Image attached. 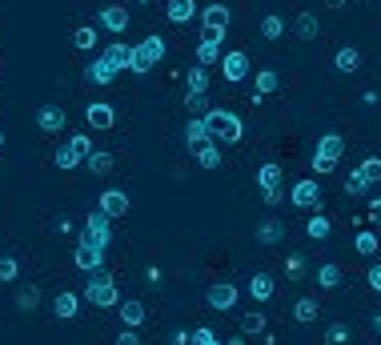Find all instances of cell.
<instances>
[{"label":"cell","instance_id":"cell-1","mask_svg":"<svg viewBox=\"0 0 381 345\" xmlns=\"http://www.w3.org/2000/svg\"><path fill=\"white\" fill-rule=\"evenodd\" d=\"M205 125H209V132H213L217 145H237L241 137H245V121H241L237 113H229V109H209Z\"/></svg>","mask_w":381,"mask_h":345},{"label":"cell","instance_id":"cell-2","mask_svg":"<svg viewBox=\"0 0 381 345\" xmlns=\"http://www.w3.org/2000/svg\"><path fill=\"white\" fill-rule=\"evenodd\" d=\"M165 52H169V40L165 36H144L141 45H133V61H128V72H137V77H144V72H153V65L157 61H165Z\"/></svg>","mask_w":381,"mask_h":345},{"label":"cell","instance_id":"cell-3","mask_svg":"<svg viewBox=\"0 0 381 345\" xmlns=\"http://www.w3.org/2000/svg\"><path fill=\"white\" fill-rule=\"evenodd\" d=\"M80 297H84V301H93L96 309H117V305H121V293H117V281H112V273H109V269L93 273Z\"/></svg>","mask_w":381,"mask_h":345},{"label":"cell","instance_id":"cell-4","mask_svg":"<svg viewBox=\"0 0 381 345\" xmlns=\"http://www.w3.org/2000/svg\"><path fill=\"white\" fill-rule=\"evenodd\" d=\"M80 241L109 249V241H112V217H105L100 209H93V213L84 217V233H80Z\"/></svg>","mask_w":381,"mask_h":345},{"label":"cell","instance_id":"cell-5","mask_svg":"<svg viewBox=\"0 0 381 345\" xmlns=\"http://www.w3.org/2000/svg\"><path fill=\"white\" fill-rule=\"evenodd\" d=\"M289 201L297 205V209H321V185H318V177H301V181L289 189Z\"/></svg>","mask_w":381,"mask_h":345},{"label":"cell","instance_id":"cell-6","mask_svg":"<svg viewBox=\"0 0 381 345\" xmlns=\"http://www.w3.org/2000/svg\"><path fill=\"white\" fill-rule=\"evenodd\" d=\"M237 285H229V281H221V285H209V293H205V305L209 309H217V313H229V309H237Z\"/></svg>","mask_w":381,"mask_h":345},{"label":"cell","instance_id":"cell-7","mask_svg":"<svg viewBox=\"0 0 381 345\" xmlns=\"http://www.w3.org/2000/svg\"><path fill=\"white\" fill-rule=\"evenodd\" d=\"M73 265H77V269H84V273L93 277V273H100V269H105V249H100V245H89V241H80L77 253H73Z\"/></svg>","mask_w":381,"mask_h":345},{"label":"cell","instance_id":"cell-8","mask_svg":"<svg viewBox=\"0 0 381 345\" xmlns=\"http://www.w3.org/2000/svg\"><path fill=\"white\" fill-rule=\"evenodd\" d=\"M221 77H225L229 84H241L245 77H249V56H245L241 49L225 52V56H221Z\"/></svg>","mask_w":381,"mask_h":345},{"label":"cell","instance_id":"cell-9","mask_svg":"<svg viewBox=\"0 0 381 345\" xmlns=\"http://www.w3.org/2000/svg\"><path fill=\"white\" fill-rule=\"evenodd\" d=\"M96 209L117 221V217L128 213V193H125V189H105V193H100V201H96Z\"/></svg>","mask_w":381,"mask_h":345},{"label":"cell","instance_id":"cell-10","mask_svg":"<svg viewBox=\"0 0 381 345\" xmlns=\"http://www.w3.org/2000/svg\"><path fill=\"white\" fill-rule=\"evenodd\" d=\"M185 145H189V153L213 145V132H209L205 116H189V125H185Z\"/></svg>","mask_w":381,"mask_h":345},{"label":"cell","instance_id":"cell-11","mask_svg":"<svg viewBox=\"0 0 381 345\" xmlns=\"http://www.w3.org/2000/svg\"><path fill=\"white\" fill-rule=\"evenodd\" d=\"M84 121H89L93 129H112V125H117V109H112L109 100H93V105L84 109Z\"/></svg>","mask_w":381,"mask_h":345},{"label":"cell","instance_id":"cell-12","mask_svg":"<svg viewBox=\"0 0 381 345\" xmlns=\"http://www.w3.org/2000/svg\"><path fill=\"white\" fill-rule=\"evenodd\" d=\"M84 77H89V81H93V84H112V81H117V77H121V72H117V68H112L109 61H105V56L96 52L93 61H89V68H84Z\"/></svg>","mask_w":381,"mask_h":345},{"label":"cell","instance_id":"cell-13","mask_svg":"<svg viewBox=\"0 0 381 345\" xmlns=\"http://www.w3.org/2000/svg\"><path fill=\"white\" fill-rule=\"evenodd\" d=\"M64 109H57V105H40L36 109V125H40V132H61L64 129Z\"/></svg>","mask_w":381,"mask_h":345},{"label":"cell","instance_id":"cell-14","mask_svg":"<svg viewBox=\"0 0 381 345\" xmlns=\"http://www.w3.org/2000/svg\"><path fill=\"white\" fill-rule=\"evenodd\" d=\"M80 301H84L80 293H68V289H61V293L52 297V313H57L61 321H73V317H77V309H80Z\"/></svg>","mask_w":381,"mask_h":345},{"label":"cell","instance_id":"cell-15","mask_svg":"<svg viewBox=\"0 0 381 345\" xmlns=\"http://www.w3.org/2000/svg\"><path fill=\"white\" fill-rule=\"evenodd\" d=\"M117 309H121V325H125V329H141L144 325V301L128 297V301H121Z\"/></svg>","mask_w":381,"mask_h":345},{"label":"cell","instance_id":"cell-16","mask_svg":"<svg viewBox=\"0 0 381 345\" xmlns=\"http://www.w3.org/2000/svg\"><path fill=\"white\" fill-rule=\"evenodd\" d=\"M100 56H105V61H109V65L125 77V72H128V61H133V45H105V49H100Z\"/></svg>","mask_w":381,"mask_h":345},{"label":"cell","instance_id":"cell-17","mask_svg":"<svg viewBox=\"0 0 381 345\" xmlns=\"http://www.w3.org/2000/svg\"><path fill=\"white\" fill-rule=\"evenodd\" d=\"M100 29H109V33H125L128 29V13L121 8V4H109V8H100Z\"/></svg>","mask_w":381,"mask_h":345},{"label":"cell","instance_id":"cell-18","mask_svg":"<svg viewBox=\"0 0 381 345\" xmlns=\"http://www.w3.org/2000/svg\"><path fill=\"white\" fill-rule=\"evenodd\" d=\"M229 17H233V13H229L225 4H205V8H201V24H205V29H217V33L229 29Z\"/></svg>","mask_w":381,"mask_h":345},{"label":"cell","instance_id":"cell-19","mask_svg":"<svg viewBox=\"0 0 381 345\" xmlns=\"http://www.w3.org/2000/svg\"><path fill=\"white\" fill-rule=\"evenodd\" d=\"M318 33H321L318 13H297V20H293V36H297V40H318Z\"/></svg>","mask_w":381,"mask_h":345},{"label":"cell","instance_id":"cell-20","mask_svg":"<svg viewBox=\"0 0 381 345\" xmlns=\"http://www.w3.org/2000/svg\"><path fill=\"white\" fill-rule=\"evenodd\" d=\"M281 164L277 161H265L261 169H257V185H261V193H273V189H281Z\"/></svg>","mask_w":381,"mask_h":345},{"label":"cell","instance_id":"cell-21","mask_svg":"<svg viewBox=\"0 0 381 345\" xmlns=\"http://www.w3.org/2000/svg\"><path fill=\"white\" fill-rule=\"evenodd\" d=\"M201 8H197V0H169V8H165V17L173 20V24H189Z\"/></svg>","mask_w":381,"mask_h":345},{"label":"cell","instance_id":"cell-22","mask_svg":"<svg viewBox=\"0 0 381 345\" xmlns=\"http://www.w3.org/2000/svg\"><path fill=\"white\" fill-rule=\"evenodd\" d=\"M341 153H345V137L341 132H325L318 141V157H325V161H341Z\"/></svg>","mask_w":381,"mask_h":345},{"label":"cell","instance_id":"cell-23","mask_svg":"<svg viewBox=\"0 0 381 345\" xmlns=\"http://www.w3.org/2000/svg\"><path fill=\"white\" fill-rule=\"evenodd\" d=\"M281 237H285V225H281L277 217H265V221L257 225V241H261V245H277Z\"/></svg>","mask_w":381,"mask_h":345},{"label":"cell","instance_id":"cell-24","mask_svg":"<svg viewBox=\"0 0 381 345\" xmlns=\"http://www.w3.org/2000/svg\"><path fill=\"white\" fill-rule=\"evenodd\" d=\"M273 289H277V281H273L269 273H253V277H249V297H253V301H269Z\"/></svg>","mask_w":381,"mask_h":345},{"label":"cell","instance_id":"cell-25","mask_svg":"<svg viewBox=\"0 0 381 345\" xmlns=\"http://www.w3.org/2000/svg\"><path fill=\"white\" fill-rule=\"evenodd\" d=\"M334 65H337V72H357V68H361V52L353 49V45H341L337 56H334Z\"/></svg>","mask_w":381,"mask_h":345},{"label":"cell","instance_id":"cell-26","mask_svg":"<svg viewBox=\"0 0 381 345\" xmlns=\"http://www.w3.org/2000/svg\"><path fill=\"white\" fill-rule=\"evenodd\" d=\"M318 313H321V301H318V297H297V305H293V317H297L301 325L318 321Z\"/></svg>","mask_w":381,"mask_h":345},{"label":"cell","instance_id":"cell-27","mask_svg":"<svg viewBox=\"0 0 381 345\" xmlns=\"http://www.w3.org/2000/svg\"><path fill=\"white\" fill-rule=\"evenodd\" d=\"M261 36H265V40H281V36H285V17H281V13H265V17H261Z\"/></svg>","mask_w":381,"mask_h":345},{"label":"cell","instance_id":"cell-28","mask_svg":"<svg viewBox=\"0 0 381 345\" xmlns=\"http://www.w3.org/2000/svg\"><path fill=\"white\" fill-rule=\"evenodd\" d=\"M80 161H84V153H80L73 141H64V145L57 148V169H64V173H68V169H77Z\"/></svg>","mask_w":381,"mask_h":345},{"label":"cell","instance_id":"cell-29","mask_svg":"<svg viewBox=\"0 0 381 345\" xmlns=\"http://www.w3.org/2000/svg\"><path fill=\"white\" fill-rule=\"evenodd\" d=\"M84 164H89V169H93V177H105V173H112V153H100V148H93V153H89V157H84Z\"/></svg>","mask_w":381,"mask_h":345},{"label":"cell","instance_id":"cell-30","mask_svg":"<svg viewBox=\"0 0 381 345\" xmlns=\"http://www.w3.org/2000/svg\"><path fill=\"white\" fill-rule=\"evenodd\" d=\"M305 233H309L313 241H325V237L334 233V225H329V217H325V213H313L309 221H305Z\"/></svg>","mask_w":381,"mask_h":345},{"label":"cell","instance_id":"cell-31","mask_svg":"<svg viewBox=\"0 0 381 345\" xmlns=\"http://www.w3.org/2000/svg\"><path fill=\"white\" fill-rule=\"evenodd\" d=\"M378 245H381V237L373 229H361L357 237H353V249H357L361 257H373V253H378Z\"/></svg>","mask_w":381,"mask_h":345},{"label":"cell","instance_id":"cell-32","mask_svg":"<svg viewBox=\"0 0 381 345\" xmlns=\"http://www.w3.org/2000/svg\"><path fill=\"white\" fill-rule=\"evenodd\" d=\"M318 285L321 289H337L341 285V265H334V261L318 265Z\"/></svg>","mask_w":381,"mask_h":345},{"label":"cell","instance_id":"cell-33","mask_svg":"<svg viewBox=\"0 0 381 345\" xmlns=\"http://www.w3.org/2000/svg\"><path fill=\"white\" fill-rule=\"evenodd\" d=\"M253 84H257V93H261V97H269V93H277V89H281V77H277L273 68H261V72L253 77Z\"/></svg>","mask_w":381,"mask_h":345},{"label":"cell","instance_id":"cell-34","mask_svg":"<svg viewBox=\"0 0 381 345\" xmlns=\"http://www.w3.org/2000/svg\"><path fill=\"white\" fill-rule=\"evenodd\" d=\"M193 157H197V164H201V169H221V145H217V141H213V145H205V148H197Z\"/></svg>","mask_w":381,"mask_h":345},{"label":"cell","instance_id":"cell-35","mask_svg":"<svg viewBox=\"0 0 381 345\" xmlns=\"http://www.w3.org/2000/svg\"><path fill=\"white\" fill-rule=\"evenodd\" d=\"M197 65H221V45H209V40H201L197 45Z\"/></svg>","mask_w":381,"mask_h":345},{"label":"cell","instance_id":"cell-36","mask_svg":"<svg viewBox=\"0 0 381 345\" xmlns=\"http://www.w3.org/2000/svg\"><path fill=\"white\" fill-rule=\"evenodd\" d=\"M36 305H40V289H36V285H29V289H20V293H16V309H20V313H32Z\"/></svg>","mask_w":381,"mask_h":345},{"label":"cell","instance_id":"cell-37","mask_svg":"<svg viewBox=\"0 0 381 345\" xmlns=\"http://www.w3.org/2000/svg\"><path fill=\"white\" fill-rule=\"evenodd\" d=\"M73 45H77V49H96V45H100V36H96V29H89V24H80L77 33H73Z\"/></svg>","mask_w":381,"mask_h":345},{"label":"cell","instance_id":"cell-38","mask_svg":"<svg viewBox=\"0 0 381 345\" xmlns=\"http://www.w3.org/2000/svg\"><path fill=\"white\" fill-rule=\"evenodd\" d=\"M369 189H373V185H369L366 177H361V173H357V169H353L350 177H345V193H350V197H366Z\"/></svg>","mask_w":381,"mask_h":345},{"label":"cell","instance_id":"cell-39","mask_svg":"<svg viewBox=\"0 0 381 345\" xmlns=\"http://www.w3.org/2000/svg\"><path fill=\"white\" fill-rule=\"evenodd\" d=\"M325 345H350V325L345 321H334L325 329Z\"/></svg>","mask_w":381,"mask_h":345},{"label":"cell","instance_id":"cell-40","mask_svg":"<svg viewBox=\"0 0 381 345\" xmlns=\"http://www.w3.org/2000/svg\"><path fill=\"white\" fill-rule=\"evenodd\" d=\"M189 93H209V68L205 65L189 68Z\"/></svg>","mask_w":381,"mask_h":345},{"label":"cell","instance_id":"cell-41","mask_svg":"<svg viewBox=\"0 0 381 345\" xmlns=\"http://www.w3.org/2000/svg\"><path fill=\"white\" fill-rule=\"evenodd\" d=\"M357 173H361L369 185H378L381 181V157H366V161L357 164Z\"/></svg>","mask_w":381,"mask_h":345},{"label":"cell","instance_id":"cell-42","mask_svg":"<svg viewBox=\"0 0 381 345\" xmlns=\"http://www.w3.org/2000/svg\"><path fill=\"white\" fill-rule=\"evenodd\" d=\"M241 329L245 333H265V313H257V309L241 313Z\"/></svg>","mask_w":381,"mask_h":345},{"label":"cell","instance_id":"cell-43","mask_svg":"<svg viewBox=\"0 0 381 345\" xmlns=\"http://www.w3.org/2000/svg\"><path fill=\"white\" fill-rule=\"evenodd\" d=\"M185 109H189L193 116H205L209 113V97L205 93H185Z\"/></svg>","mask_w":381,"mask_h":345},{"label":"cell","instance_id":"cell-44","mask_svg":"<svg viewBox=\"0 0 381 345\" xmlns=\"http://www.w3.org/2000/svg\"><path fill=\"white\" fill-rule=\"evenodd\" d=\"M285 277H289V281H301V277H305V257H301V253H289Z\"/></svg>","mask_w":381,"mask_h":345},{"label":"cell","instance_id":"cell-45","mask_svg":"<svg viewBox=\"0 0 381 345\" xmlns=\"http://www.w3.org/2000/svg\"><path fill=\"white\" fill-rule=\"evenodd\" d=\"M193 345H221V337H217V329L201 325V329H193Z\"/></svg>","mask_w":381,"mask_h":345},{"label":"cell","instance_id":"cell-46","mask_svg":"<svg viewBox=\"0 0 381 345\" xmlns=\"http://www.w3.org/2000/svg\"><path fill=\"white\" fill-rule=\"evenodd\" d=\"M16 273H20L16 257H0V281H16Z\"/></svg>","mask_w":381,"mask_h":345},{"label":"cell","instance_id":"cell-47","mask_svg":"<svg viewBox=\"0 0 381 345\" xmlns=\"http://www.w3.org/2000/svg\"><path fill=\"white\" fill-rule=\"evenodd\" d=\"M366 281H369V289H373V293H381V261L366 269Z\"/></svg>","mask_w":381,"mask_h":345},{"label":"cell","instance_id":"cell-48","mask_svg":"<svg viewBox=\"0 0 381 345\" xmlns=\"http://www.w3.org/2000/svg\"><path fill=\"white\" fill-rule=\"evenodd\" d=\"M68 141H73V145H77L80 153H84V157H89V153H93V141H89V137H84V132H73V137H68Z\"/></svg>","mask_w":381,"mask_h":345},{"label":"cell","instance_id":"cell-49","mask_svg":"<svg viewBox=\"0 0 381 345\" xmlns=\"http://www.w3.org/2000/svg\"><path fill=\"white\" fill-rule=\"evenodd\" d=\"M117 345H141V337H137L133 329H125V325H121V333H117Z\"/></svg>","mask_w":381,"mask_h":345},{"label":"cell","instance_id":"cell-50","mask_svg":"<svg viewBox=\"0 0 381 345\" xmlns=\"http://www.w3.org/2000/svg\"><path fill=\"white\" fill-rule=\"evenodd\" d=\"M169 345H193V333H189V329H173Z\"/></svg>","mask_w":381,"mask_h":345},{"label":"cell","instance_id":"cell-51","mask_svg":"<svg viewBox=\"0 0 381 345\" xmlns=\"http://www.w3.org/2000/svg\"><path fill=\"white\" fill-rule=\"evenodd\" d=\"M201 40H209V45H221L225 33H217V29H201Z\"/></svg>","mask_w":381,"mask_h":345},{"label":"cell","instance_id":"cell-52","mask_svg":"<svg viewBox=\"0 0 381 345\" xmlns=\"http://www.w3.org/2000/svg\"><path fill=\"white\" fill-rule=\"evenodd\" d=\"M334 164H337V161H325V157H318V153H313V173H329Z\"/></svg>","mask_w":381,"mask_h":345},{"label":"cell","instance_id":"cell-53","mask_svg":"<svg viewBox=\"0 0 381 345\" xmlns=\"http://www.w3.org/2000/svg\"><path fill=\"white\" fill-rule=\"evenodd\" d=\"M369 217H373V225H381V197L369 201Z\"/></svg>","mask_w":381,"mask_h":345},{"label":"cell","instance_id":"cell-54","mask_svg":"<svg viewBox=\"0 0 381 345\" xmlns=\"http://www.w3.org/2000/svg\"><path fill=\"white\" fill-rule=\"evenodd\" d=\"M144 281H149V285H160V269H157V265H149V269H144Z\"/></svg>","mask_w":381,"mask_h":345},{"label":"cell","instance_id":"cell-55","mask_svg":"<svg viewBox=\"0 0 381 345\" xmlns=\"http://www.w3.org/2000/svg\"><path fill=\"white\" fill-rule=\"evenodd\" d=\"M221 345H245V337H229V342H221Z\"/></svg>","mask_w":381,"mask_h":345},{"label":"cell","instance_id":"cell-56","mask_svg":"<svg viewBox=\"0 0 381 345\" xmlns=\"http://www.w3.org/2000/svg\"><path fill=\"white\" fill-rule=\"evenodd\" d=\"M373 329H378V342H381V313L373 317Z\"/></svg>","mask_w":381,"mask_h":345},{"label":"cell","instance_id":"cell-57","mask_svg":"<svg viewBox=\"0 0 381 345\" xmlns=\"http://www.w3.org/2000/svg\"><path fill=\"white\" fill-rule=\"evenodd\" d=\"M325 4H329V8H341V4H345V0H325Z\"/></svg>","mask_w":381,"mask_h":345},{"label":"cell","instance_id":"cell-58","mask_svg":"<svg viewBox=\"0 0 381 345\" xmlns=\"http://www.w3.org/2000/svg\"><path fill=\"white\" fill-rule=\"evenodd\" d=\"M0 148H4V129H0Z\"/></svg>","mask_w":381,"mask_h":345},{"label":"cell","instance_id":"cell-59","mask_svg":"<svg viewBox=\"0 0 381 345\" xmlns=\"http://www.w3.org/2000/svg\"><path fill=\"white\" fill-rule=\"evenodd\" d=\"M137 4H149V0H137Z\"/></svg>","mask_w":381,"mask_h":345}]
</instances>
